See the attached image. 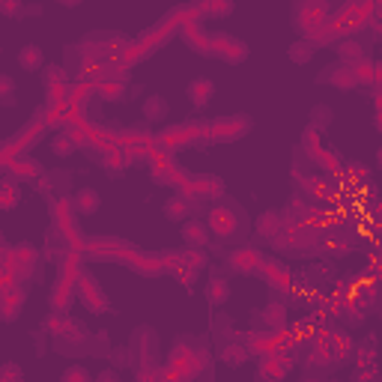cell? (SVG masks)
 <instances>
[{
  "label": "cell",
  "mask_w": 382,
  "mask_h": 382,
  "mask_svg": "<svg viewBox=\"0 0 382 382\" xmlns=\"http://www.w3.org/2000/svg\"><path fill=\"white\" fill-rule=\"evenodd\" d=\"M18 66L24 69V72H39V69L45 66V54L39 45H24L22 51H18Z\"/></svg>",
  "instance_id": "19"
},
{
  "label": "cell",
  "mask_w": 382,
  "mask_h": 382,
  "mask_svg": "<svg viewBox=\"0 0 382 382\" xmlns=\"http://www.w3.org/2000/svg\"><path fill=\"white\" fill-rule=\"evenodd\" d=\"M213 54H218L221 60H227V63H242L248 57V45L242 39L236 36H227V33H218L213 39Z\"/></svg>",
  "instance_id": "6"
},
{
  "label": "cell",
  "mask_w": 382,
  "mask_h": 382,
  "mask_svg": "<svg viewBox=\"0 0 382 382\" xmlns=\"http://www.w3.org/2000/svg\"><path fill=\"white\" fill-rule=\"evenodd\" d=\"M301 382H319L317 376H305V379H301Z\"/></svg>",
  "instance_id": "39"
},
{
  "label": "cell",
  "mask_w": 382,
  "mask_h": 382,
  "mask_svg": "<svg viewBox=\"0 0 382 382\" xmlns=\"http://www.w3.org/2000/svg\"><path fill=\"white\" fill-rule=\"evenodd\" d=\"M0 105L6 108L15 105V81L9 75H0Z\"/></svg>",
  "instance_id": "28"
},
{
  "label": "cell",
  "mask_w": 382,
  "mask_h": 382,
  "mask_svg": "<svg viewBox=\"0 0 382 382\" xmlns=\"http://www.w3.org/2000/svg\"><path fill=\"white\" fill-rule=\"evenodd\" d=\"M281 224H284V221H281L278 213H266V215L257 218V233L263 236V239H275L278 230H281Z\"/></svg>",
  "instance_id": "24"
},
{
  "label": "cell",
  "mask_w": 382,
  "mask_h": 382,
  "mask_svg": "<svg viewBox=\"0 0 382 382\" xmlns=\"http://www.w3.org/2000/svg\"><path fill=\"white\" fill-rule=\"evenodd\" d=\"M331 123V110L326 105H317L314 110H310V126L314 128H326Z\"/></svg>",
  "instance_id": "30"
},
{
  "label": "cell",
  "mask_w": 382,
  "mask_h": 382,
  "mask_svg": "<svg viewBox=\"0 0 382 382\" xmlns=\"http://www.w3.org/2000/svg\"><path fill=\"white\" fill-rule=\"evenodd\" d=\"M206 227H209V233H215L218 239H224V242H236L239 233H242V209L213 206L209 209V218H206Z\"/></svg>",
  "instance_id": "1"
},
{
  "label": "cell",
  "mask_w": 382,
  "mask_h": 382,
  "mask_svg": "<svg viewBox=\"0 0 382 382\" xmlns=\"http://www.w3.org/2000/svg\"><path fill=\"white\" fill-rule=\"evenodd\" d=\"M108 358H110V365H114V367H128V361H132V353H128L126 347H123V349L114 347V349L108 353Z\"/></svg>",
  "instance_id": "31"
},
{
  "label": "cell",
  "mask_w": 382,
  "mask_h": 382,
  "mask_svg": "<svg viewBox=\"0 0 382 382\" xmlns=\"http://www.w3.org/2000/svg\"><path fill=\"white\" fill-rule=\"evenodd\" d=\"M290 367H293V361H284V358H275V356H263V361H260V379L281 382Z\"/></svg>",
  "instance_id": "15"
},
{
  "label": "cell",
  "mask_w": 382,
  "mask_h": 382,
  "mask_svg": "<svg viewBox=\"0 0 382 382\" xmlns=\"http://www.w3.org/2000/svg\"><path fill=\"white\" fill-rule=\"evenodd\" d=\"M149 179H153L156 185H174V183H176V179H174V170H170L167 165L149 167Z\"/></svg>",
  "instance_id": "29"
},
{
  "label": "cell",
  "mask_w": 382,
  "mask_h": 382,
  "mask_svg": "<svg viewBox=\"0 0 382 382\" xmlns=\"http://www.w3.org/2000/svg\"><path fill=\"white\" fill-rule=\"evenodd\" d=\"M227 299H230V281L224 275H209V281H206V301L213 308H221V305H227Z\"/></svg>",
  "instance_id": "13"
},
{
  "label": "cell",
  "mask_w": 382,
  "mask_h": 382,
  "mask_svg": "<svg viewBox=\"0 0 382 382\" xmlns=\"http://www.w3.org/2000/svg\"><path fill=\"white\" fill-rule=\"evenodd\" d=\"M206 13H213V15H230V13H233V3H209Z\"/></svg>",
  "instance_id": "36"
},
{
  "label": "cell",
  "mask_w": 382,
  "mask_h": 382,
  "mask_svg": "<svg viewBox=\"0 0 382 382\" xmlns=\"http://www.w3.org/2000/svg\"><path fill=\"white\" fill-rule=\"evenodd\" d=\"M72 206H75V213H78V215H96V213H99V206H102V197H99V191H96V188H81V191L75 194Z\"/></svg>",
  "instance_id": "18"
},
{
  "label": "cell",
  "mask_w": 382,
  "mask_h": 382,
  "mask_svg": "<svg viewBox=\"0 0 382 382\" xmlns=\"http://www.w3.org/2000/svg\"><path fill=\"white\" fill-rule=\"evenodd\" d=\"M39 263V254H36V248L33 245H15L13 251L6 254V269H9V275H13L15 281H27L30 275H33V269Z\"/></svg>",
  "instance_id": "3"
},
{
  "label": "cell",
  "mask_w": 382,
  "mask_h": 382,
  "mask_svg": "<svg viewBox=\"0 0 382 382\" xmlns=\"http://www.w3.org/2000/svg\"><path fill=\"white\" fill-rule=\"evenodd\" d=\"M248 358H251V349L245 344H239V340H236V344H227L224 349H221V361H224L227 367H242Z\"/></svg>",
  "instance_id": "22"
},
{
  "label": "cell",
  "mask_w": 382,
  "mask_h": 382,
  "mask_svg": "<svg viewBox=\"0 0 382 382\" xmlns=\"http://www.w3.org/2000/svg\"><path fill=\"white\" fill-rule=\"evenodd\" d=\"M170 260H174V263L167 266V269H170V275L179 278L185 287L194 284L197 275L204 272L206 263H209V257L204 254V251H197V248H188V251H183V254H174Z\"/></svg>",
  "instance_id": "2"
},
{
  "label": "cell",
  "mask_w": 382,
  "mask_h": 382,
  "mask_svg": "<svg viewBox=\"0 0 382 382\" xmlns=\"http://www.w3.org/2000/svg\"><path fill=\"white\" fill-rule=\"evenodd\" d=\"M191 209H194V204H191L185 194H174V197L165 200L162 213H165L167 221H188L191 218Z\"/></svg>",
  "instance_id": "14"
},
{
  "label": "cell",
  "mask_w": 382,
  "mask_h": 382,
  "mask_svg": "<svg viewBox=\"0 0 382 382\" xmlns=\"http://www.w3.org/2000/svg\"><path fill=\"white\" fill-rule=\"evenodd\" d=\"M22 204V185L13 176H0V213H9Z\"/></svg>",
  "instance_id": "16"
},
{
  "label": "cell",
  "mask_w": 382,
  "mask_h": 382,
  "mask_svg": "<svg viewBox=\"0 0 382 382\" xmlns=\"http://www.w3.org/2000/svg\"><path fill=\"white\" fill-rule=\"evenodd\" d=\"M140 114H144V119H149V123H162L170 114V105L165 96H147L144 105H140Z\"/></svg>",
  "instance_id": "17"
},
{
  "label": "cell",
  "mask_w": 382,
  "mask_h": 382,
  "mask_svg": "<svg viewBox=\"0 0 382 382\" xmlns=\"http://www.w3.org/2000/svg\"><path fill=\"white\" fill-rule=\"evenodd\" d=\"M296 24L299 30H305L308 39L310 33H317V30H326V6L323 3H301L296 9Z\"/></svg>",
  "instance_id": "5"
},
{
  "label": "cell",
  "mask_w": 382,
  "mask_h": 382,
  "mask_svg": "<svg viewBox=\"0 0 382 382\" xmlns=\"http://www.w3.org/2000/svg\"><path fill=\"white\" fill-rule=\"evenodd\" d=\"M78 135H72V132H57L54 138H51V153L57 156V158H69L72 153H78Z\"/></svg>",
  "instance_id": "20"
},
{
  "label": "cell",
  "mask_w": 382,
  "mask_h": 382,
  "mask_svg": "<svg viewBox=\"0 0 382 382\" xmlns=\"http://www.w3.org/2000/svg\"><path fill=\"white\" fill-rule=\"evenodd\" d=\"M338 54H340V60H344V66H358L361 45H358V42H340V45H338Z\"/></svg>",
  "instance_id": "26"
},
{
  "label": "cell",
  "mask_w": 382,
  "mask_h": 382,
  "mask_svg": "<svg viewBox=\"0 0 382 382\" xmlns=\"http://www.w3.org/2000/svg\"><path fill=\"white\" fill-rule=\"evenodd\" d=\"M13 174L18 179H39L42 176V167H39V162H33L30 156H15L13 158Z\"/></svg>",
  "instance_id": "23"
},
{
  "label": "cell",
  "mask_w": 382,
  "mask_h": 382,
  "mask_svg": "<svg viewBox=\"0 0 382 382\" xmlns=\"http://www.w3.org/2000/svg\"><path fill=\"white\" fill-rule=\"evenodd\" d=\"M123 84L119 81H108V84H102V99H108V102H114V99H123Z\"/></svg>",
  "instance_id": "32"
},
{
  "label": "cell",
  "mask_w": 382,
  "mask_h": 382,
  "mask_svg": "<svg viewBox=\"0 0 382 382\" xmlns=\"http://www.w3.org/2000/svg\"><path fill=\"white\" fill-rule=\"evenodd\" d=\"M185 96L194 110H204L209 102H213L215 96V81H209V78H194L188 87H185Z\"/></svg>",
  "instance_id": "9"
},
{
  "label": "cell",
  "mask_w": 382,
  "mask_h": 382,
  "mask_svg": "<svg viewBox=\"0 0 382 382\" xmlns=\"http://www.w3.org/2000/svg\"><path fill=\"white\" fill-rule=\"evenodd\" d=\"M42 84H45V93H48V96L60 99V96L66 93V87H69L66 69H63V66H48L45 72H42Z\"/></svg>",
  "instance_id": "12"
},
{
  "label": "cell",
  "mask_w": 382,
  "mask_h": 382,
  "mask_svg": "<svg viewBox=\"0 0 382 382\" xmlns=\"http://www.w3.org/2000/svg\"><path fill=\"white\" fill-rule=\"evenodd\" d=\"M284 323H287V310L281 308V305H269L263 310V326L266 329H281Z\"/></svg>",
  "instance_id": "25"
},
{
  "label": "cell",
  "mask_w": 382,
  "mask_h": 382,
  "mask_svg": "<svg viewBox=\"0 0 382 382\" xmlns=\"http://www.w3.org/2000/svg\"><path fill=\"white\" fill-rule=\"evenodd\" d=\"M227 266L239 275H260L266 269V260L257 248H236L227 254Z\"/></svg>",
  "instance_id": "4"
},
{
  "label": "cell",
  "mask_w": 382,
  "mask_h": 382,
  "mask_svg": "<svg viewBox=\"0 0 382 382\" xmlns=\"http://www.w3.org/2000/svg\"><path fill=\"white\" fill-rule=\"evenodd\" d=\"M317 48H319L317 39H299L293 48H287V54H290V60H293L296 66H305V63H310V60H314Z\"/></svg>",
  "instance_id": "21"
},
{
  "label": "cell",
  "mask_w": 382,
  "mask_h": 382,
  "mask_svg": "<svg viewBox=\"0 0 382 382\" xmlns=\"http://www.w3.org/2000/svg\"><path fill=\"white\" fill-rule=\"evenodd\" d=\"M319 81H331L340 90H353V87H358V66H338V69L329 66Z\"/></svg>",
  "instance_id": "11"
},
{
  "label": "cell",
  "mask_w": 382,
  "mask_h": 382,
  "mask_svg": "<svg viewBox=\"0 0 382 382\" xmlns=\"http://www.w3.org/2000/svg\"><path fill=\"white\" fill-rule=\"evenodd\" d=\"M78 296H81V301H84V308L87 310H93V314H105L108 310V296L102 293V287H99V281L96 278H90V275H84L81 278V287H78Z\"/></svg>",
  "instance_id": "7"
},
{
  "label": "cell",
  "mask_w": 382,
  "mask_h": 382,
  "mask_svg": "<svg viewBox=\"0 0 382 382\" xmlns=\"http://www.w3.org/2000/svg\"><path fill=\"white\" fill-rule=\"evenodd\" d=\"M0 51H3V48H0Z\"/></svg>",
  "instance_id": "40"
},
{
  "label": "cell",
  "mask_w": 382,
  "mask_h": 382,
  "mask_svg": "<svg viewBox=\"0 0 382 382\" xmlns=\"http://www.w3.org/2000/svg\"><path fill=\"white\" fill-rule=\"evenodd\" d=\"M0 15H9V18L24 15V3H15V0H0Z\"/></svg>",
  "instance_id": "33"
},
{
  "label": "cell",
  "mask_w": 382,
  "mask_h": 382,
  "mask_svg": "<svg viewBox=\"0 0 382 382\" xmlns=\"http://www.w3.org/2000/svg\"><path fill=\"white\" fill-rule=\"evenodd\" d=\"M0 382H22V370H18L15 365H6L3 370H0Z\"/></svg>",
  "instance_id": "34"
},
{
  "label": "cell",
  "mask_w": 382,
  "mask_h": 382,
  "mask_svg": "<svg viewBox=\"0 0 382 382\" xmlns=\"http://www.w3.org/2000/svg\"><path fill=\"white\" fill-rule=\"evenodd\" d=\"M105 165L110 167V174H117V170H123V167H126V156H119V153H110V156L105 158Z\"/></svg>",
  "instance_id": "35"
},
{
  "label": "cell",
  "mask_w": 382,
  "mask_h": 382,
  "mask_svg": "<svg viewBox=\"0 0 382 382\" xmlns=\"http://www.w3.org/2000/svg\"><path fill=\"white\" fill-rule=\"evenodd\" d=\"M60 382H93V376H90V370L84 365H69L60 374Z\"/></svg>",
  "instance_id": "27"
},
{
  "label": "cell",
  "mask_w": 382,
  "mask_h": 382,
  "mask_svg": "<svg viewBox=\"0 0 382 382\" xmlns=\"http://www.w3.org/2000/svg\"><path fill=\"white\" fill-rule=\"evenodd\" d=\"M24 299L27 293L22 287H6V290H0V319L3 323H13V319L22 314V308H24Z\"/></svg>",
  "instance_id": "8"
},
{
  "label": "cell",
  "mask_w": 382,
  "mask_h": 382,
  "mask_svg": "<svg viewBox=\"0 0 382 382\" xmlns=\"http://www.w3.org/2000/svg\"><path fill=\"white\" fill-rule=\"evenodd\" d=\"M179 236H183V242L188 248H206L209 245V227L206 221H197V218H188L183 221V230H179Z\"/></svg>",
  "instance_id": "10"
},
{
  "label": "cell",
  "mask_w": 382,
  "mask_h": 382,
  "mask_svg": "<svg viewBox=\"0 0 382 382\" xmlns=\"http://www.w3.org/2000/svg\"><path fill=\"white\" fill-rule=\"evenodd\" d=\"M42 13V6H24V15H39Z\"/></svg>",
  "instance_id": "38"
},
{
  "label": "cell",
  "mask_w": 382,
  "mask_h": 382,
  "mask_svg": "<svg viewBox=\"0 0 382 382\" xmlns=\"http://www.w3.org/2000/svg\"><path fill=\"white\" fill-rule=\"evenodd\" d=\"M99 382H117V376L110 370H105V374H99Z\"/></svg>",
  "instance_id": "37"
}]
</instances>
